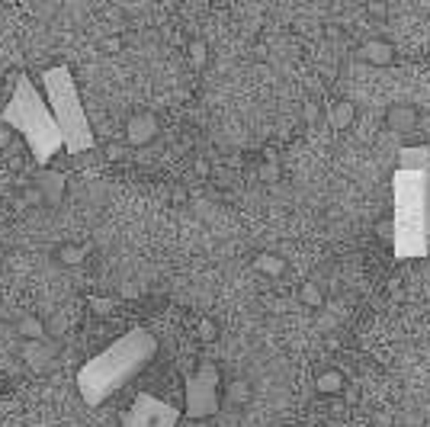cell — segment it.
Wrapping results in <instances>:
<instances>
[{
  "mask_svg": "<svg viewBox=\"0 0 430 427\" xmlns=\"http://www.w3.org/2000/svg\"><path fill=\"white\" fill-rule=\"evenodd\" d=\"M299 299L308 309H321V305H324V289H321L314 279H305V283L299 286Z\"/></svg>",
  "mask_w": 430,
  "mask_h": 427,
  "instance_id": "obj_15",
  "label": "cell"
},
{
  "mask_svg": "<svg viewBox=\"0 0 430 427\" xmlns=\"http://www.w3.org/2000/svg\"><path fill=\"white\" fill-rule=\"evenodd\" d=\"M158 354V337L148 328H132L126 334H119L113 344L93 354L74 376L77 395L83 398V405L100 408L106 398H113L122 386L135 379L148 363Z\"/></svg>",
  "mask_w": 430,
  "mask_h": 427,
  "instance_id": "obj_2",
  "label": "cell"
},
{
  "mask_svg": "<svg viewBox=\"0 0 430 427\" xmlns=\"http://www.w3.org/2000/svg\"><path fill=\"white\" fill-rule=\"evenodd\" d=\"M327 123H331V129L347 132L357 123V106H353L350 100H334V103L327 106Z\"/></svg>",
  "mask_w": 430,
  "mask_h": 427,
  "instance_id": "obj_10",
  "label": "cell"
},
{
  "mask_svg": "<svg viewBox=\"0 0 430 427\" xmlns=\"http://www.w3.org/2000/svg\"><path fill=\"white\" fill-rule=\"evenodd\" d=\"M83 257H87V251H83L81 245H61L58 247V260H61L64 267H81Z\"/></svg>",
  "mask_w": 430,
  "mask_h": 427,
  "instance_id": "obj_18",
  "label": "cell"
},
{
  "mask_svg": "<svg viewBox=\"0 0 430 427\" xmlns=\"http://www.w3.org/2000/svg\"><path fill=\"white\" fill-rule=\"evenodd\" d=\"M417 123H421V110L414 103H391L385 110V129L389 132L404 135V132H414Z\"/></svg>",
  "mask_w": 430,
  "mask_h": 427,
  "instance_id": "obj_8",
  "label": "cell"
},
{
  "mask_svg": "<svg viewBox=\"0 0 430 427\" xmlns=\"http://www.w3.org/2000/svg\"><path fill=\"white\" fill-rule=\"evenodd\" d=\"M196 331H199V337H203L205 344H212V341H215V337H218V324L212 321V318H199Z\"/></svg>",
  "mask_w": 430,
  "mask_h": 427,
  "instance_id": "obj_19",
  "label": "cell"
},
{
  "mask_svg": "<svg viewBox=\"0 0 430 427\" xmlns=\"http://www.w3.org/2000/svg\"><path fill=\"white\" fill-rule=\"evenodd\" d=\"M39 193H42L45 202H58L64 196V177L61 174H45L39 180Z\"/></svg>",
  "mask_w": 430,
  "mask_h": 427,
  "instance_id": "obj_13",
  "label": "cell"
},
{
  "mask_svg": "<svg viewBox=\"0 0 430 427\" xmlns=\"http://www.w3.org/2000/svg\"><path fill=\"white\" fill-rule=\"evenodd\" d=\"M321 119V106L314 103V100H308L305 103V123H318Z\"/></svg>",
  "mask_w": 430,
  "mask_h": 427,
  "instance_id": "obj_23",
  "label": "cell"
},
{
  "mask_svg": "<svg viewBox=\"0 0 430 427\" xmlns=\"http://www.w3.org/2000/svg\"><path fill=\"white\" fill-rule=\"evenodd\" d=\"M366 10H369V16H385V14H389V10H385V4H369Z\"/></svg>",
  "mask_w": 430,
  "mask_h": 427,
  "instance_id": "obj_25",
  "label": "cell"
},
{
  "mask_svg": "<svg viewBox=\"0 0 430 427\" xmlns=\"http://www.w3.org/2000/svg\"><path fill=\"white\" fill-rule=\"evenodd\" d=\"M10 142H13V132L6 129V125H0V151L10 148Z\"/></svg>",
  "mask_w": 430,
  "mask_h": 427,
  "instance_id": "obj_24",
  "label": "cell"
},
{
  "mask_svg": "<svg viewBox=\"0 0 430 427\" xmlns=\"http://www.w3.org/2000/svg\"><path fill=\"white\" fill-rule=\"evenodd\" d=\"M16 334L23 337V341H29V344L42 341V337H45V321H42V318H36V315H23L16 321Z\"/></svg>",
  "mask_w": 430,
  "mask_h": 427,
  "instance_id": "obj_12",
  "label": "cell"
},
{
  "mask_svg": "<svg viewBox=\"0 0 430 427\" xmlns=\"http://www.w3.org/2000/svg\"><path fill=\"white\" fill-rule=\"evenodd\" d=\"M395 257L417 260L430 254V148H404L398 158L395 177Z\"/></svg>",
  "mask_w": 430,
  "mask_h": 427,
  "instance_id": "obj_1",
  "label": "cell"
},
{
  "mask_svg": "<svg viewBox=\"0 0 430 427\" xmlns=\"http://www.w3.org/2000/svg\"><path fill=\"white\" fill-rule=\"evenodd\" d=\"M359 58L366 61V65L372 68H385L395 61V46H391L389 39H366L363 46H359Z\"/></svg>",
  "mask_w": 430,
  "mask_h": 427,
  "instance_id": "obj_9",
  "label": "cell"
},
{
  "mask_svg": "<svg viewBox=\"0 0 430 427\" xmlns=\"http://www.w3.org/2000/svg\"><path fill=\"white\" fill-rule=\"evenodd\" d=\"M42 93L51 106V116H55L58 129L64 135V155L77 158L83 151L96 148V135L90 129L87 110L81 103V91H77V81L71 74L68 65H51L42 71Z\"/></svg>",
  "mask_w": 430,
  "mask_h": 427,
  "instance_id": "obj_4",
  "label": "cell"
},
{
  "mask_svg": "<svg viewBox=\"0 0 430 427\" xmlns=\"http://www.w3.org/2000/svg\"><path fill=\"white\" fill-rule=\"evenodd\" d=\"M90 305H93V312H96V315H109V312H113V299L90 296Z\"/></svg>",
  "mask_w": 430,
  "mask_h": 427,
  "instance_id": "obj_22",
  "label": "cell"
},
{
  "mask_svg": "<svg viewBox=\"0 0 430 427\" xmlns=\"http://www.w3.org/2000/svg\"><path fill=\"white\" fill-rule=\"evenodd\" d=\"M0 125H6L10 132H16L23 138L39 168H48L51 158L64 151V135L58 129L55 116H51L48 100L26 74L16 78L10 100L0 106Z\"/></svg>",
  "mask_w": 430,
  "mask_h": 427,
  "instance_id": "obj_3",
  "label": "cell"
},
{
  "mask_svg": "<svg viewBox=\"0 0 430 427\" xmlns=\"http://www.w3.org/2000/svg\"><path fill=\"white\" fill-rule=\"evenodd\" d=\"M196 174L205 177V174H209V164H205V161H196Z\"/></svg>",
  "mask_w": 430,
  "mask_h": 427,
  "instance_id": "obj_27",
  "label": "cell"
},
{
  "mask_svg": "<svg viewBox=\"0 0 430 427\" xmlns=\"http://www.w3.org/2000/svg\"><path fill=\"white\" fill-rule=\"evenodd\" d=\"M100 52H106V55H119V52H122V36H106V39L100 42Z\"/></svg>",
  "mask_w": 430,
  "mask_h": 427,
  "instance_id": "obj_21",
  "label": "cell"
},
{
  "mask_svg": "<svg viewBox=\"0 0 430 427\" xmlns=\"http://www.w3.org/2000/svg\"><path fill=\"white\" fill-rule=\"evenodd\" d=\"M250 395H254V389H250L247 379H231L228 382V401L231 405H247Z\"/></svg>",
  "mask_w": 430,
  "mask_h": 427,
  "instance_id": "obj_16",
  "label": "cell"
},
{
  "mask_svg": "<svg viewBox=\"0 0 430 427\" xmlns=\"http://www.w3.org/2000/svg\"><path fill=\"white\" fill-rule=\"evenodd\" d=\"M260 180H280V164H276V158L270 155L267 164L260 168Z\"/></svg>",
  "mask_w": 430,
  "mask_h": 427,
  "instance_id": "obj_20",
  "label": "cell"
},
{
  "mask_svg": "<svg viewBox=\"0 0 430 427\" xmlns=\"http://www.w3.org/2000/svg\"><path fill=\"white\" fill-rule=\"evenodd\" d=\"M180 414L183 411L177 405H170V401L158 398L151 392H138L119 427H177Z\"/></svg>",
  "mask_w": 430,
  "mask_h": 427,
  "instance_id": "obj_6",
  "label": "cell"
},
{
  "mask_svg": "<svg viewBox=\"0 0 430 427\" xmlns=\"http://www.w3.org/2000/svg\"><path fill=\"white\" fill-rule=\"evenodd\" d=\"M173 202H186V190H173Z\"/></svg>",
  "mask_w": 430,
  "mask_h": 427,
  "instance_id": "obj_28",
  "label": "cell"
},
{
  "mask_svg": "<svg viewBox=\"0 0 430 427\" xmlns=\"http://www.w3.org/2000/svg\"><path fill=\"white\" fill-rule=\"evenodd\" d=\"M344 398H347V401H359V389H357V386H347V389H344Z\"/></svg>",
  "mask_w": 430,
  "mask_h": 427,
  "instance_id": "obj_26",
  "label": "cell"
},
{
  "mask_svg": "<svg viewBox=\"0 0 430 427\" xmlns=\"http://www.w3.org/2000/svg\"><path fill=\"white\" fill-rule=\"evenodd\" d=\"M186 55H190L193 68H205V61H209V46H205L203 39H190L186 42Z\"/></svg>",
  "mask_w": 430,
  "mask_h": 427,
  "instance_id": "obj_17",
  "label": "cell"
},
{
  "mask_svg": "<svg viewBox=\"0 0 430 427\" xmlns=\"http://www.w3.org/2000/svg\"><path fill=\"white\" fill-rule=\"evenodd\" d=\"M254 267L260 273H267V277H282L286 273V257H280V254H257L254 257Z\"/></svg>",
  "mask_w": 430,
  "mask_h": 427,
  "instance_id": "obj_14",
  "label": "cell"
},
{
  "mask_svg": "<svg viewBox=\"0 0 430 427\" xmlns=\"http://www.w3.org/2000/svg\"><path fill=\"white\" fill-rule=\"evenodd\" d=\"M314 389H318L321 395H340L347 389V379L340 369H324V373L314 376Z\"/></svg>",
  "mask_w": 430,
  "mask_h": 427,
  "instance_id": "obj_11",
  "label": "cell"
},
{
  "mask_svg": "<svg viewBox=\"0 0 430 427\" xmlns=\"http://www.w3.org/2000/svg\"><path fill=\"white\" fill-rule=\"evenodd\" d=\"M222 401V373L212 360H203L196 373L186 376V414L196 421L212 418Z\"/></svg>",
  "mask_w": 430,
  "mask_h": 427,
  "instance_id": "obj_5",
  "label": "cell"
},
{
  "mask_svg": "<svg viewBox=\"0 0 430 427\" xmlns=\"http://www.w3.org/2000/svg\"><path fill=\"white\" fill-rule=\"evenodd\" d=\"M158 129H160V123L154 113H135L126 123V142L132 145V148H141V145L158 138Z\"/></svg>",
  "mask_w": 430,
  "mask_h": 427,
  "instance_id": "obj_7",
  "label": "cell"
}]
</instances>
